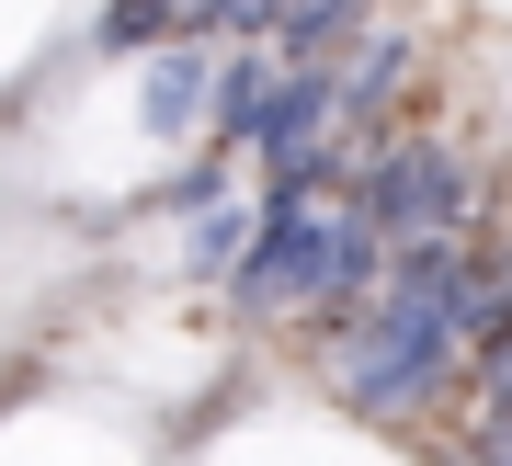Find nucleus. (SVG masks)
<instances>
[{"mask_svg":"<svg viewBox=\"0 0 512 466\" xmlns=\"http://www.w3.org/2000/svg\"><path fill=\"white\" fill-rule=\"evenodd\" d=\"M399 69H410V35H365V46H353V69H330V91H342V126H353V114H376L387 91H399Z\"/></svg>","mask_w":512,"mask_h":466,"instance_id":"1a4fd4ad","label":"nucleus"},{"mask_svg":"<svg viewBox=\"0 0 512 466\" xmlns=\"http://www.w3.org/2000/svg\"><path fill=\"white\" fill-rule=\"evenodd\" d=\"M171 12H183V0H171Z\"/></svg>","mask_w":512,"mask_h":466,"instance_id":"2eb2a0df","label":"nucleus"},{"mask_svg":"<svg viewBox=\"0 0 512 466\" xmlns=\"http://www.w3.org/2000/svg\"><path fill=\"white\" fill-rule=\"evenodd\" d=\"M456 364H467V341H456V251H399L353 319H330V387L365 421L433 410Z\"/></svg>","mask_w":512,"mask_h":466,"instance_id":"f257e3e1","label":"nucleus"},{"mask_svg":"<svg viewBox=\"0 0 512 466\" xmlns=\"http://www.w3.org/2000/svg\"><path fill=\"white\" fill-rule=\"evenodd\" d=\"M501 330H512V251H467L456 239V341L490 353Z\"/></svg>","mask_w":512,"mask_h":466,"instance_id":"423d86ee","label":"nucleus"},{"mask_svg":"<svg viewBox=\"0 0 512 466\" xmlns=\"http://www.w3.org/2000/svg\"><path fill=\"white\" fill-rule=\"evenodd\" d=\"M353 205H365V228H376L387 262L399 251H456V228H467V160L433 148V137H399V148H376V171L353 182Z\"/></svg>","mask_w":512,"mask_h":466,"instance_id":"7ed1b4c3","label":"nucleus"},{"mask_svg":"<svg viewBox=\"0 0 512 466\" xmlns=\"http://www.w3.org/2000/svg\"><path fill=\"white\" fill-rule=\"evenodd\" d=\"M478 410H512V330L478 353Z\"/></svg>","mask_w":512,"mask_h":466,"instance_id":"4468645a","label":"nucleus"},{"mask_svg":"<svg viewBox=\"0 0 512 466\" xmlns=\"http://www.w3.org/2000/svg\"><path fill=\"white\" fill-rule=\"evenodd\" d=\"M205 80H217V57H205V46H160V69H148V126L183 137L194 114H205Z\"/></svg>","mask_w":512,"mask_h":466,"instance_id":"6e6552de","label":"nucleus"},{"mask_svg":"<svg viewBox=\"0 0 512 466\" xmlns=\"http://www.w3.org/2000/svg\"><path fill=\"white\" fill-rule=\"evenodd\" d=\"M171 23H183L171 0H114V12H103V46H114V57H160Z\"/></svg>","mask_w":512,"mask_h":466,"instance_id":"9b49d317","label":"nucleus"},{"mask_svg":"<svg viewBox=\"0 0 512 466\" xmlns=\"http://www.w3.org/2000/svg\"><path fill=\"white\" fill-rule=\"evenodd\" d=\"M239 251H251V205H205L194 239H183V273H194V285H217V273H239Z\"/></svg>","mask_w":512,"mask_h":466,"instance_id":"9d476101","label":"nucleus"},{"mask_svg":"<svg viewBox=\"0 0 512 466\" xmlns=\"http://www.w3.org/2000/svg\"><path fill=\"white\" fill-rule=\"evenodd\" d=\"M353 35V0H274V69H330Z\"/></svg>","mask_w":512,"mask_h":466,"instance_id":"0eeeda50","label":"nucleus"},{"mask_svg":"<svg viewBox=\"0 0 512 466\" xmlns=\"http://www.w3.org/2000/svg\"><path fill=\"white\" fill-rule=\"evenodd\" d=\"M376 273H387V251H376L365 205L319 182V194H274L251 216V251H239L228 285L251 319H353L376 296Z\"/></svg>","mask_w":512,"mask_h":466,"instance_id":"f03ea898","label":"nucleus"},{"mask_svg":"<svg viewBox=\"0 0 512 466\" xmlns=\"http://www.w3.org/2000/svg\"><path fill=\"white\" fill-rule=\"evenodd\" d=\"M467 466H512V410H478L467 421Z\"/></svg>","mask_w":512,"mask_h":466,"instance_id":"ddd939ff","label":"nucleus"},{"mask_svg":"<svg viewBox=\"0 0 512 466\" xmlns=\"http://www.w3.org/2000/svg\"><path fill=\"white\" fill-rule=\"evenodd\" d=\"M330 137H342V91H330V69H285L274 114H262V171H274V194H319L330 171Z\"/></svg>","mask_w":512,"mask_h":466,"instance_id":"20e7f679","label":"nucleus"},{"mask_svg":"<svg viewBox=\"0 0 512 466\" xmlns=\"http://www.w3.org/2000/svg\"><path fill=\"white\" fill-rule=\"evenodd\" d=\"M194 35H274V0H183Z\"/></svg>","mask_w":512,"mask_h":466,"instance_id":"f8f14e48","label":"nucleus"},{"mask_svg":"<svg viewBox=\"0 0 512 466\" xmlns=\"http://www.w3.org/2000/svg\"><path fill=\"white\" fill-rule=\"evenodd\" d=\"M274 91H285L274 46L217 57V80H205V137H217V148H251V137H262V114H274Z\"/></svg>","mask_w":512,"mask_h":466,"instance_id":"39448f33","label":"nucleus"}]
</instances>
